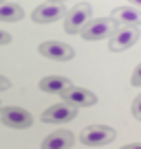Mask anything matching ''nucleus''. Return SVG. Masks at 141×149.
Segmentation results:
<instances>
[{"label":"nucleus","mask_w":141,"mask_h":149,"mask_svg":"<svg viewBox=\"0 0 141 149\" xmlns=\"http://www.w3.org/2000/svg\"><path fill=\"white\" fill-rule=\"evenodd\" d=\"M93 18V7L88 2H77L75 7L66 9L64 15V31L68 35H80V31L86 26V22Z\"/></svg>","instance_id":"1"},{"label":"nucleus","mask_w":141,"mask_h":149,"mask_svg":"<svg viewBox=\"0 0 141 149\" xmlns=\"http://www.w3.org/2000/svg\"><path fill=\"white\" fill-rule=\"evenodd\" d=\"M117 26L119 24L113 18H93L86 22V26L80 31V35L86 42H99V40H108Z\"/></svg>","instance_id":"2"},{"label":"nucleus","mask_w":141,"mask_h":149,"mask_svg":"<svg viewBox=\"0 0 141 149\" xmlns=\"http://www.w3.org/2000/svg\"><path fill=\"white\" fill-rule=\"evenodd\" d=\"M117 138V132L108 125H88L80 132V143L86 147H104Z\"/></svg>","instance_id":"3"},{"label":"nucleus","mask_w":141,"mask_h":149,"mask_svg":"<svg viewBox=\"0 0 141 149\" xmlns=\"http://www.w3.org/2000/svg\"><path fill=\"white\" fill-rule=\"evenodd\" d=\"M0 121H2V125L11 127V130H29L33 125L31 112L20 105H5L0 110Z\"/></svg>","instance_id":"4"},{"label":"nucleus","mask_w":141,"mask_h":149,"mask_svg":"<svg viewBox=\"0 0 141 149\" xmlns=\"http://www.w3.org/2000/svg\"><path fill=\"white\" fill-rule=\"evenodd\" d=\"M139 40V26H117L115 33L108 37V48L110 53H121L135 46Z\"/></svg>","instance_id":"5"},{"label":"nucleus","mask_w":141,"mask_h":149,"mask_svg":"<svg viewBox=\"0 0 141 149\" xmlns=\"http://www.w3.org/2000/svg\"><path fill=\"white\" fill-rule=\"evenodd\" d=\"M60 97H62V103H66L70 107H90V105L97 103V94L95 92H90L86 88H77L73 84L64 92H60Z\"/></svg>","instance_id":"6"},{"label":"nucleus","mask_w":141,"mask_h":149,"mask_svg":"<svg viewBox=\"0 0 141 149\" xmlns=\"http://www.w3.org/2000/svg\"><path fill=\"white\" fill-rule=\"evenodd\" d=\"M77 118V107H70L66 103H55V105L47 107L42 112L40 121L42 123H51V125H60V123H70Z\"/></svg>","instance_id":"7"},{"label":"nucleus","mask_w":141,"mask_h":149,"mask_svg":"<svg viewBox=\"0 0 141 149\" xmlns=\"http://www.w3.org/2000/svg\"><path fill=\"white\" fill-rule=\"evenodd\" d=\"M38 53L47 59H55V61H68L75 57V51L64 42H57V40H49V42L40 44Z\"/></svg>","instance_id":"8"},{"label":"nucleus","mask_w":141,"mask_h":149,"mask_svg":"<svg viewBox=\"0 0 141 149\" xmlns=\"http://www.w3.org/2000/svg\"><path fill=\"white\" fill-rule=\"evenodd\" d=\"M66 15V7L64 5H51V2H44V5L35 7L31 13V20L35 24H53L57 20H62Z\"/></svg>","instance_id":"9"},{"label":"nucleus","mask_w":141,"mask_h":149,"mask_svg":"<svg viewBox=\"0 0 141 149\" xmlns=\"http://www.w3.org/2000/svg\"><path fill=\"white\" fill-rule=\"evenodd\" d=\"M73 143H75L73 132H68V130H57V132L49 134L47 138L42 140L40 149H70V147H73Z\"/></svg>","instance_id":"10"},{"label":"nucleus","mask_w":141,"mask_h":149,"mask_svg":"<svg viewBox=\"0 0 141 149\" xmlns=\"http://www.w3.org/2000/svg\"><path fill=\"white\" fill-rule=\"evenodd\" d=\"M110 18L119 26H141V11L135 7H117Z\"/></svg>","instance_id":"11"},{"label":"nucleus","mask_w":141,"mask_h":149,"mask_svg":"<svg viewBox=\"0 0 141 149\" xmlns=\"http://www.w3.org/2000/svg\"><path fill=\"white\" fill-rule=\"evenodd\" d=\"M70 86V79L62 77V74H49L44 79H40V90L47 94H60Z\"/></svg>","instance_id":"12"},{"label":"nucleus","mask_w":141,"mask_h":149,"mask_svg":"<svg viewBox=\"0 0 141 149\" xmlns=\"http://www.w3.org/2000/svg\"><path fill=\"white\" fill-rule=\"evenodd\" d=\"M24 18V9L18 2H2L0 5V22H18Z\"/></svg>","instance_id":"13"},{"label":"nucleus","mask_w":141,"mask_h":149,"mask_svg":"<svg viewBox=\"0 0 141 149\" xmlns=\"http://www.w3.org/2000/svg\"><path fill=\"white\" fill-rule=\"evenodd\" d=\"M130 86H135V88H141V64L135 68V72H132L130 77Z\"/></svg>","instance_id":"14"},{"label":"nucleus","mask_w":141,"mask_h":149,"mask_svg":"<svg viewBox=\"0 0 141 149\" xmlns=\"http://www.w3.org/2000/svg\"><path fill=\"white\" fill-rule=\"evenodd\" d=\"M132 116H135L137 121H141V94L132 101Z\"/></svg>","instance_id":"15"},{"label":"nucleus","mask_w":141,"mask_h":149,"mask_svg":"<svg viewBox=\"0 0 141 149\" xmlns=\"http://www.w3.org/2000/svg\"><path fill=\"white\" fill-rule=\"evenodd\" d=\"M7 44H11V35L0 29V46H7Z\"/></svg>","instance_id":"16"},{"label":"nucleus","mask_w":141,"mask_h":149,"mask_svg":"<svg viewBox=\"0 0 141 149\" xmlns=\"http://www.w3.org/2000/svg\"><path fill=\"white\" fill-rule=\"evenodd\" d=\"M11 88V81L7 79L5 74H0V92H2V90H9Z\"/></svg>","instance_id":"17"},{"label":"nucleus","mask_w":141,"mask_h":149,"mask_svg":"<svg viewBox=\"0 0 141 149\" xmlns=\"http://www.w3.org/2000/svg\"><path fill=\"white\" fill-rule=\"evenodd\" d=\"M121 149H141V143H130V145H123Z\"/></svg>","instance_id":"18"},{"label":"nucleus","mask_w":141,"mask_h":149,"mask_svg":"<svg viewBox=\"0 0 141 149\" xmlns=\"http://www.w3.org/2000/svg\"><path fill=\"white\" fill-rule=\"evenodd\" d=\"M128 5H132L135 9H139V11H141V0H128Z\"/></svg>","instance_id":"19"},{"label":"nucleus","mask_w":141,"mask_h":149,"mask_svg":"<svg viewBox=\"0 0 141 149\" xmlns=\"http://www.w3.org/2000/svg\"><path fill=\"white\" fill-rule=\"evenodd\" d=\"M44 2H51V5H62V2H66V0H44Z\"/></svg>","instance_id":"20"},{"label":"nucleus","mask_w":141,"mask_h":149,"mask_svg":"<svg viewBox=\"0 0 141 149\" xmlns=\"http://www.w3.org/2000/svg\"><path fill=\"white\" fill-rule=\"evenodd\" d=\"M2 2H7V0H0V5H2Z\"/></svg>","instance_id":"21"},{"label":"nucleus","mask_w":141,"mask_h":149,"mask_svg":"<svg viewBox=\"0 0 141 149\" xmlns=\"http://www.w3.org/2000/svg\"><path fill=\"white\" fill-rule=\"evenodd\" d=\"M0 110H2V101H0Z\"/></svg>","instance_id":"22"}]
</instances>
